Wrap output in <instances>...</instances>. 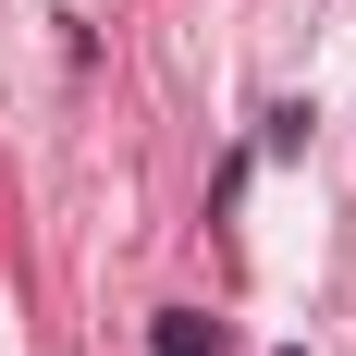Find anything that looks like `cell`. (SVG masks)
Wrapping results in <instances>:
<instances>
[{"label":"cell","instance_id":"obj_1","mask_svg":"<svg viewBox=\"0 0 356 356\" xmlns=\"http://www.w3.org/2000/svg\"><path fill=\"white\" fill-rule=\"evenodd\" d=\"M147 356H221V320L209 307H160L147 320Z\"/></svg>","mask_w":356,"mask_h":356}]
</instances>
